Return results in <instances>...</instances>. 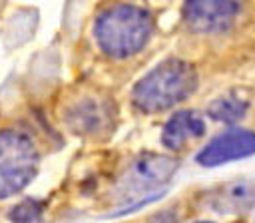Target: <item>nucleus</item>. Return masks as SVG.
Segmentation results:
<instances>
[{
	"instance_id": "9d476101",
	"label": "nucleus",
	"mask_w": 255,
	"mask_h": 223,
	"mask_svg": "<svg viewBox=\"0 0 255 223\" xmlns=\"http://www.w3.org/2000/svg\"><path fill=\"white\" fill-rule=\"evenodd\" d=\"M247 108H249V104L241 96H237V94H225V96L215 98L209 104L207 113L213 119H217V121L233 123V121H239L247 113Z\"/></svg>"
},
{
	"instance_id": "f8f14e48",
	"label": "nucleus",
	"mask_w": 255,
	"mask_h": 223,
	"mask_svg": "<svg viewBox=\"0 0 255 223\" xmlns=\"http://www.w3.org/2000/svg\"><path fill=\"white\" fill-rule=\"evenodd\" d=\"M199 223H209V221H199Z\"/></svg>"
},
{
	"instance_id": "f257e3e1",
	"label": "nucleus",
	"mask_w": 255,
	"mask_h": 223,
	"mask_svg": "<svg viewBox=\"0 0 255 223\" xmlns=\"http://www.w3.org/2000/svg\"><path fill=\"white\" fill-rule=\"evenodd\" d=\"M197 88V74L191 64L183 60H165L147 72L133 88L131 100L137 110L155 113L163 112Z\"/></svg>"
},
{
	"instance_id": "1a4fd4ad",
	"label": "nucleus",
	"mask_w": 255,
	"mask_h": 223,
	"mask_svg": "<svg viewBox=\"0 0 255 223\" xmlns=\"http://www.w3.org/2000/svg\"><path fill=\"white\" fill-rule=\"evenodd\" d=\"M205 133V121L197 112L181 110L167 119L161 133V143L169 149H181L187 141Z\"/></svg>"
},
{
	"instance_id": "20e7f679",
	"label": "nucleus",
	"mask_w": 255,
	"mask_h": 223,
	"mask_svg": "<svg viewBox=\"0 0 255 223\" xmlns=\"http://www.w3.org/2000/svg\"><path fill=\"white\" fill-rule=\"evenodd\" d=\"M177 171V159L159 153H143L133 159L120 177L116 191L122 197H137L167 183Z\"/></svg>"
},
{
	"instance_id": "0eeeda50",
	"label": "nucleus",
	"mask_w": 255,
	"mask_h": 223,
	"mask_svg": "<svg viewBox=\"0 0 255 223\" xmlns=\"http://www.w3.org/2000/svg\"><path fill=\"white\" fill-rule=\"evenodd\" d=\"M239 12L237 2L229 0H193L183 8L185 22L191 30L203 34L223 32L231 26L233 18Z\"/></svg>"
},
{
	"instance_id": "423d86ee",
	"label": "nucleus",
	"mask_w": 255,
	"mask_h": 223,
	"mask_svg": "<svg viewBox=\"0 0 255 223\" xmlns=\"http://www.w3.org/2000/svg\"><path fill=\"white\" fill-rule=\"evenodd\" d=\"M255 153V131L251 129H227L215 135L199 153L197 161L205 167L223 165Z\"/></svg>"
},
{
	"instance_id": "9b49d317",
	"label": "nucleus",
	"mask_w": 255,
	"mask_h": 223,
	"mask_svg": "<svg viewBox=\"0 0 255 223\" xmlns=\"http://www.w3.org/2000/svg\"><path fill=\"white\" fill-rule=\"evenodd\" d=\"M44 205L36 199H24L18 205L10 209V221L12 223H42Z\"/></svg>"
},
{
	"instance_id": "39448f33",
	"label": "nucleus",
	"mask_w": 255,
	"mask_h": 223,
	"mask_svg": "<svg viewBox=\"0 0 255 223\" xmlns=\"http://www.w3.org/2000/svg\"><path fill=\"white\" fill-rule=\"evenodd\" d=\"M64 119L74 133L96 137L100 133H108L114 127V110L110 102L86 96L66 108Z\"/></svg>"
},
{
	"instance_id": "7ed1b4c3",
	"label": "nucleus",
	"mask_w": 255,
	"mask_h": 223,
	"mask_svg": "<svg viewBox=\"0 0 255 223\" xmlns=\"http://www.w3.org/2000/svg\"><path fill=\"white\" fill-rule=\"evenodd\" d=\"M40 153L34 139L22 131H0V199L20 193L38 173Z\"/></svg>"
},
{
	"instance_id": "f03ea898",
	"label": "nucleus",
	"mask_w": 255,
	"mask_h": 223,
	"mask_svg": "<svg viewBox=\"0 0 255 223\" xmlns=\"http://www.w3.org/2000/svg\"><path fill=\"white\" fill-rule=\"evenodd\" d=\"M153 18L147 10L131 4L108 8L96 22V40L112 58L137 54L149 40Z\"/></svg>"
},
{
	"instance_id": "6e6552de",
	"label": "nucleus",
	"mask_w": 255,
	"mask_h": 223,
	"mask_svg": "<svg viewBox=\"0 0 255 223\" xmlns=\"http://www.w3.org/2000/svg\"><path fill=\"white\" fill-rule=\"evenodd\" d=\"M209 205L219 213H243L255 205V179H237L211 193Z\"/></svg>"
}]
</instances>
